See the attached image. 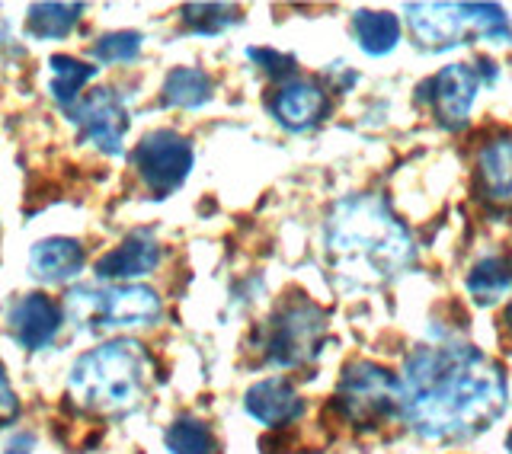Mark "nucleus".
I'll return each mask as SVG.
<instances>
[{"mask_svg":"<svg viewBox=\"0 0 512 454\" xmlns=\"http://www.w3.org/2000/svg\"><path fill=\"white\" fill-rule=\"evenodd\" d=\"M400 387H404V419L432 442L471 439L506 410L500 365L464 343L416 349Z\"/></svg>","mask_w":512,"mask_h":454,"instance_id":"obj_1","label":"nucleus"},{"mask_svg":"<svg viewBox=\"0 0 512 454\" xmlns=\"http://www.w3.org/2000/svg\"><path fill=\"white\" fill-rule=\"evenodd\" d=\"M330 253L359 282L391 279L413 259V240L378 196H352L333 208L327 224Z\"/></svg>","mask_w":512,"mask_h":454,"instance_id":"obj_2","label":"nucleus"},{"mask_svg":"<svg viewBox=\"0 0 512 454\" xmlns=\"http://www.w3.org/2000/svg\"><path fill=\"white\" fill-rule=\"evenodd\" d=\"M148 352L135 339L112 343L80 355L71 368V397L77 407L93 413H125L144 394Z\"/></svg>","mask_w":512,"mask_h":454,"instance_id":"obj_3","label":"nucleus"},{"mask_svg":"<svg viewBox=\"0 0 512 454\" xmlns=\"http://www.w3.org/2000/svg\"><path fill=\"white\" fill-rule=\"evenodd\" d=\"M68 311L90 330L112 327H148L160 317V298L144 285L116 288H77L68 295Z\"/></svg>","mask_w":512,"mask_h":454,"instance_id":"obj_4","label":"nucleus"},{"mask_svg":"<svg viewBox=\"0 0 512 454\" xmlns=\"http://www.w3.org/2000/svg\"><path fill=\"white\" fill-rule=\"evenodd\" d=\"M336 400L356 426H375L394 413H404V387L388 368L375 362H352L343 371Z\"/></svg>","mask_w":512,"mask_h":454,"instance_id":"obj_5","label":"nucleus"},{"mask_svg":"<svg viewBox=\"0 0 512 454\" xmlns=\"http://www.w3.org/2000/svg\"><path fill=\"white\" fill-rule=\"evenodd\" d=\"M132 164L138 176L144 180L157 199L176 192L192 170V148L183 135L170 132V128H160L138 141V148L132 151Z\"/></svg>","mask_w":512,"mask_h":454,"instance_id":"obj_6","label":"nucleus"},{"mask_svg":"<svg viewBox=\"0 0 512 454\" xmlns=\"http://www.w3.org/2000/svg\"><path fill=\"white\" fill-rule=\"evenodd\" d=\"M324 336V314L311 304H295L272 320L266 355L276 365H301L308 362Z\"/></svg>","mask_w":512,"mask_h":454,"instance_id":"obj_7","label":"nucleus"},{"mask_svg":"<svg viewBox=\"0 0 512 454\" xmlns=\"http://www.w3.org/2000/svg\"><path fill=\"white\" fill-rule=\"evenodd\" d=\"M71 116L80 128V138L106 154H122V141L128 132V112L116 90H93L77 100Z\"/></svg>","mask_w":512,"mask_h":454,"instance_id":"obj_8","label":"nucleus"},{"mask_svg":"<svg viewBox=\"0 0 512 454\" xmlns=\"http://www.w3.org/2000/svg\"><path fill=\"white\" fill-rule=\"evenodd\" d=\"M10 333L29 352L45 349L61 330V307L48 295H23L10 307Z\"/></svg>","mask_w":512,"mask_h":454,"instance_id":"obj_9","label":"nucleus"},{"mask_svg":"<svg viewBox=\"0 0 512 454\" xmlns=\"http://www.w3.org/2000/svg\"><path fill=\"white\" fill-rule=\"evenodd\" d=\"M432 90V100H436V112L442 125L448 128H461L471 116V106H474V96H477V71L468 68V64H448L436 74V80L429 84Z\"/></svg>","mask_w":512,"mask_h":454,"instance_id":"obj_10","label":"nucleus"},{"mask_svg":"<svg viewBox=\"0 0 512 454\" xmlns=\"http://www.w3.org/2000/svg\"><path fill=\"white\" fill-rule=\"evenodd\" d=\"M407 13L416 42L429 48V52L458 45L464 26L471 23L468 13H464V4H410Z\"/></svg>","mask_w":512,"mask_h":454,"instance_id":"obj_11","label":"nucleus"},{"mask_svg":"<svg viewBox=\"0 0 512 454\" xmlns=\"http://www.w3.org/2000/svg\"><path fill=\"white\" fill-rule=\"evenodd\" d=\"M160 263V247L148 231H135L128 234L119 247H112L106 256L96 259V275L112 282H125V279H141V275L154 272Z\"/></svg>","mask_w":512,"mask_h":454,"instance_id":"obj_12","label":"nucleus"},{"mask_svg":"<svg viewBox=\"0 0 512 454\" xmlns=\"http://www.w3.org/2000/svg\"><path fill=\"white\" fill-rule=\"evenodd\" d=\"M247 413L263 426H285L301 416V397L285 378H266L253 384L244 397Z\"/></svg>","mask_w":512,"mask_h":454,"instance_id":"obj_13","label":"nucleus"},{"mask_svg":"<svg viewBox=\"0 0 512 454\" xmlns=\"http://www.w3.org/2000/svg\"><path fill=\"white\" fill-rule=\"evenodd\" d=\"M29 269L48 285L71 282L84 269V247L71 237H48L29 250Z\"/></svg>","mask_w":512,"mask_h":454,"instance_id":"obj_14","label":"nucleus"},{"mask_svg":"<svg viewBox=\"0 0 512 454\" xmlns=\"http://www.w3.org/2000/svg\"><path fill=\"white\" fill-rule=\"evenodd\" d=\"M484 196L496 205H512V138H493L477 157Z\"/></svg>","mask_w":512,"mask_h":454,"instance_id":"obj_15","label":"nucleus"},{"mask_svg":"<svg viewBox=\"0 0 512 454\" xmlns=\"http://www.w3.org/2000/svg\"><path fill=\"white\" fill-rule=\"evenodd\" d=\"M272 112H276V119L288 128H308V125L320 122V116L327 112V96L320 93L314 84L292 80V84H285L276 93Z\"/></svg>","mask_w":512,"mask_h":454,"instance_id":"obj_16","label":"nucleus"},{"mask_svg":"<svg viewBox=\"0 0 512 454\" xmlns=\"http://www.w3.org/2000/svg\"><path fill=\"white\" fill-rule=\"evenodd\" d=\"M352 29H356V39L362 45V52L368 55H388L394 52V45L400 39V23L391 13H378V10H362L352 20Z\"/></svg>","mask_w":512,"mask_h":454,"instance_id":"obj_17","label":"nucleus"},{"mask_svg":"<svg viewBox=\"0 0 512 454\" xmlns=\"http://www.w3.org/2000/svg\"><path fill=\"white\" fill-rule=\"evenodd\" d=\"M84 7L80 4H32L26 13V29L32 39H64L71 36Z\"/></svg>","mask_w":512,"mask_h":454,"instance_id":"obj_18","label":"nucleus"},{"mask_svg":"<svg viewBox=\"0 0 512 454\" xmlns=\"http://www.w3.org/2000/svg\"><path fill=\"white\" fill-rule=\"evenodd\" d=\"M212 96V77L199 68H173L164 80V106L196 109Z\"/></svg>","mask_w":512,"mask_h":454,"instance_id":"obj_19","label":"nucleus"},{"mask_svg":"<svg viewBox=\"0 0 512 454\" xmlns=\"http://www.w3.org/2000/svg\"><path fill=\"white\" fill-rule=\"evenodd\" d=\"M48 68H52V96L64 109H74L77 93L96 77L93 64H84L71 55H52L48 58Z\"/></svg>","mask_w":512,"mask_h":454,"instance_id":"obj_20","label":"nucleus"},{"mask_svg":"<svg viewBox=\"0 0 512 454\" xmlns=\"http://www.w3.org/2000/svg\"><path fill=\"white\" fill-rule=\"evenodd\" d=\"M509 288H512V263L503 256L480 259V263L468 275V291L484 304L506 295Z\"/></svg>","mask_w":512,"mask_h":454,"instance_id":"obj_21","label":"nucleus"},{"mask_svg":"<svg viewBox=\"0 0 512 454\" xmlns=\"http://www.w3.org/2000/svg\"><path fill=\"white\" fill-rule=\"evenodd\" d=\"M164 442L173 454H212L215 451L212 432H208V426L199 423V419H176L167 429Z\"/></svg>","mask_w":512,"mask_h":454,"instance_id":"obj_22","label":"nucleus"},{"mask_svg":"<svg viewBox=\"0 0 512 454\" xmlns=\"http://www.w3.org/2000/svg\"><path fill=\"white\" fill-rule=\"evenodd\" d=\"M183 23L192 32L215 36V32L237 23V10L228 4H189V7H183Z\"/></svg>","mask_w":512,"mask_h":454,"instance_id":"obj_23","label":"nucleus"},{"mask_svg":"<svg viewBox=\"0 0 512 454\" xmlns=\"http://www.w3.org/2000/svg\"><path fill=\"white\" fill-rule=\"evenodd\" d=\"M141 52V36L138 32H109V36L96 39L93 45V58L103 61V64H125V61H135Z\"/></svg>","mask_w":512,"mask_h":454,"instance_id":"obj_24","label":"nucleus"},{"mask_svg":"<svg viewBox=\"0 0 512 454\" xmlns=\"http://www.w3.org/2000/svg\"><path fill=\"white\" fill-rule=\"evenodd\" d=\"M464 13H468L471 26L480 32L484 39L490 42H509L512 39V29L503 7H493V4H464Z\"/></svg>","mask_w":512,"mask_h":454,"instance_id":"obj_25","label":"nucleus"},{"mask_svg":"<svg viewBox=\"0 0 512 454\" xmlns=\"http://www.w3.org/2000/svg\"><path fill=\"white\" fill-rule=\"evenodd\" d=\"M250 58L260 61L266 68V74H272V77L292 74V64H295L292 55H279V52H272V48H250Z\"/></svg>","mask_w":512,"mask_h":454,"instance_id":"obj_26","label":"nucleus"},{"mask_svg":"<svg viewBox=\"0 0 512 454\" xmlns=\"http://www.w3.org/2000/svg\"><path fill=\"white\" fill-rule=\"evenodd\" d=\"M16 416H20V400H16L10 378L4 371V362H0V426L10 423V419H16Z\"/></svg>","mask_w":512,"mask_h":454,"instance_id":"obj_27","label":"nucleus"},{"mask_svg":"<svg viewBox=\"0 0 512 454\" xmlns=\"http://www.w3.org/2000/svg\"><path fill=\"white\" fill-rule=\"evenodd\" d=\"M36 445V439L32 435H16V439L7 445V451L4 454H29V448Z\"/></svg>","mask_w":512,"mask_h":454,"instance_id":"obj_28","label":"nucleus"},{"mask_svg":"<svg viewBox=\"0 0 512 454\" xmlns=\"http://www.w3.org/2000/svg\"><path fill=\"white\" fill-rule=\"evenodd\" d=\"M503 323H506V333L512 336V304L506 307V314H503Z\"/></svg>","mask_w":512,"mask_h":454,"instance_id":"obj_29","label":"nucleus"},{"mask_svg":"<svg viewBox=\"0 0 512 454\" xmlns=\"http://www.w3.org/2000/svg\"><path fill=\"white\" fill-rule=\"evenodd\" d=\"M506 445H509V454H512V432H509V439H506Z\"/></svg>","mask_w":512,"mask_h":454,"instance_id":"obj_30","label":"nucleus"}]
</instances>
